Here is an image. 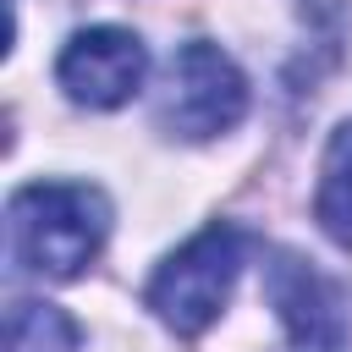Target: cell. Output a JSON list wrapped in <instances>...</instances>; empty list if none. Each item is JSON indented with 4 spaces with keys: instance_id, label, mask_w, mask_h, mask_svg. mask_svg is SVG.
Listing matches in <instances>:
<instances>
[{
    "instance_id": "6da1fadb",
    "label": "cell",
    "mask_w": 352,
    "mask_h": 352,
    "mask_svg": "<svg viewBox=\"0 0 352 352\" xmlns=\"http://www.w3.org/2000/svg\"><path fill=\"white\" fill-rule=\"evenodd\" d=\"M6 231L16 270L77 280L110 236V198L94 182H28L6 204Z\"/></svg>"
},
{
    "instance_id": "7a4b0ae2",
    "label": "cell",
    "mask_w": 352,
    "mask_h": 352,
    "mask_svg": "<svg viewBox=\"0 0 352 352\" xmlns=\"http://www.w3.org/2000/svg\"><path fill=\"white\" fill-rule=\"evenodd\" d=\"M242 264H248V231L231 226V220H214V226H204L198 236H187L176 253L160 258V270L148 275L143 302H148V314H154L165 330H176V336H204V330L226 314Z\"/></svg>"
},
{
    "instance_id": "3957f363",
    "label": "cell",
    "mask_w": 352,
    "mask_h": 352,
    "mask_svg": "<svg viewBox=\"0 0 352 352\" xmlns=\"http://www.w3.org/2000/svg\"><path fill=\"white\" fill-rule=\"evenodd\" d=\"M248 116V77L242 66L209 44V38H187L160 77V99H154V121L160 132L182 138V143H209L220 132H231Z\"/></svg>"
},
{
    "instance_id": "277c9868",
    "label": "cell",
    "mask_w": 352,
    "mask_h": 352,
    "mask_svg": "<svg viewBox=\"0 0 352 352\" xmlns=\"http://www.w3.org/2000/svg\"><path fill=\"white\" fill-rule=\"evenodd\" d=\"M143 77H148V44L116 22L77 28L55 55V82L82 110H121L126 99H138Z\"/></svg>"
},
{
    "instance_id": "5b68a950",
    "label": "cell",
    "mask_w": 352,
    "mask_h": 352,
    "mask_svg": "<svg viewBox=\"0 0 352 352\" xmlns=\"http://www.w3.org/2000/svg\"><path fill=\"white\" fill-rule=\"evenodd\" d=\"M264 297L280 319V352H352V324L330 275L297 253H270Z\"/></svg>"
},
{
    "instance_id": "8992f818",
    "label": "cell",
    "mask_w": 352,
    "mask_h": 352,
    "mask_svg": "<svg viewBox=\"0 0 352 352\" xmlns=\"http://www.w3.org/2000/svg\"><path fill=\"white\" fill-rule=\"evenodd\" d=\"M314 220L336 248H352V121H341L324 143L319 160V192H314Z\"/></svg>"
},
{
    "instance_id": "52a82bcc",
    "label": "cell",
    "mask_w": 352,
    "mask_h": 352,
    "mask_svg": "<svg viewBox=\"0 0 352 352\" xmlns=\"http://www.w3.org/2000/svg\"><path fill=\"white\" fill-rule=\"evenodd\" d=\"M82 330L66 308L44 297H16L11 302V352H77Z\"/></svg>"
}]
</instances>
